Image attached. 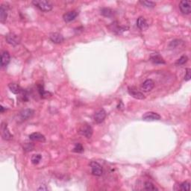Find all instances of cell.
<instances>
[{"label": "cell", "mask_w": 191, "mask_h": 191, "mask_svg": "<svg viewBox=\"0 0 191 191\" xmlns=\"http://www.w3.org/2000/svg\"><path fill=\"white\" fill-rule=\"evenodd\" d=\"M49 39L51 40V41H52V43L59 44V43H63L64 40V38L62 34H60V33L55 32V33H52V34L49 35Z\"/></svg>", "instance_id": "cell-9"}, {"label": "cell", "mask_w": 191, "mask_h": 191, "mask_svg": "<svg viewBox=\"0 0 191 191\" xmlns=\"http://www.w3.org/2000/svg\"><path fill=\"white\" fill-rule=\"evenodd\" d=\"M2 138L5 140H10L13 137L12 135L9 131L6 124L2 123Z\"/></svg>", "instance_id": "cell-11"}, {"label": "cell", "mask_w": 191, "mask_h": 191, "mask_svg": "<svg viewBox=\"0 0 191 191\" xmlns=\"http://www.w3.org/2000/svg\"><path fill=\"white\" fill-rule=\"evenodd\" d=\"M93 128H92L91 126H89V125L87 124L82 126L79 129V133L81 135L84 136V137H86L87 138H91L92 137V135H93Z\"/></svg>", "instance_id": "cell-4"}, {"label": "cell", "mask_w": 191, "mask_h": 191, "mask_svg": "<svg viewBox=\"0 0 191 191\" xmlns=\"http://www.w3.org/2000/svg\"><path fill=\"white\" fill-rule=\"evenodd\" d=\"M101 14L104 16H106V17H111V16H113V11L110 8H103L101 9Z\"/></svg>", "instance_id": "cell-20"}, {"label": "cell", "mask_w": 191, "mask_h": 191, "mask_svg": "<svg viewBox=\"0 0 191 191\" xmlns=\"http://www.w3.org/2000/svg\"><path fill=\"white\" fill-rule=\"evenodd\" d=\"M32 4L43 12L50 11L52 9V5L46 0H34L32 2Z\"/></svg>", "instance_id": "cell-1"}, {"label": "cell", "mask_w": 191, "mask_h": 191, "mask_svg": "<svg viewBox=\"0 0 191 191\" xmlns=\"http://www.w3.org/2000/svg\"><path fill=\"white\" fill-rule=\"evenodd\" d=\"M90 166L91 167L92 174H93V175L96 176H101L102 175L103 170H102V167L100 163L95 162V161H92V162L90 163Z\"/></svg>", "instance_id": "cell-2"}, {"label": "cell", "mask_w": 191, "mask_h": 191, "mask_svg": "<svg viewBox=\"0 0 191 191\" xmlns=\"http://www.w3.org/2000/svg\"><path fill=\"white\" fill-rule=\"evenodd\" d=\"M140 3L142 5H143L144 7L148 8H152L156 5L155 2L152 1H140Z\"/></svg>", "instance_id": "cell-21"}, {"label": "cell", "mask_w": 191, "mask_h": 191, "mask_svg": "<svg viewBox=\"0 0 191 191\" xmlns=\"http://www.w3.org/2000/svg\"><path fill=\"white\" fill-rule=\"evenodd\" d=\"M7 17H8V9L5 5H2L0 8V21L1 23H4L6 21Z\"/></svg>", "instance_id": "cell-17"}, {"label": "cell", "mask_w": 191, "mask_h": 191, "mask_svg": "<svg viewBox=\"0 0 191 191\" xmlns=\"http://www.w3.org/2000/svg\"><path fill=\"white\" fill-rule=\"evenodd\" d=\"M150 59L153 63L155 64H165L164 60L163 59V58L160 56L159 54H158V53H154V54H152L151 57H150Z\"/></svg>", "instance_id": "cell-18"}, {"label": "cell", "mask_w": 191, "mask_h": 191, "mask_svg": "<svg viewBox=\"0 0 191 191\" xmlns=\"http://www.w3.org/2000/svg\"><path fill=\"white\" fill-rule=\"evenodd\" d=\"M73 151L75 152H77V153H82V152L84 151V148L82 144H80V143H76L74 149H73Z\"/></svg>", "instance_id": "cell-26"}, {"label": "cell", "mask_w": 191, "mask_h": 191, "mask_svg": "<svg viewBox=\"0 0 191 191\" xmlns=\"http://www.w3.org/2000/svg\"><path fill=\"white\" fill-rule=\"evenodd\" d=\"M41 159H42L41 155H40V154H36V155H32L31 161H32V163L33 164H38V163H40V161H41Z\"/></svg>", "instance_id": "cell-22"}, {"label": "cell", "mask_w": 191, "mask_h": 191, "mask_svg": "<svg viewBox=\"0 0 191 191\" xmlns=\"http://www.w3.org/2000/svg\"><path fill=\"white\" fill-rule=\"evenodd\" d=\"M144 188L145 190H158L157 187H156L153 184L149 182V181H147V182L145 183Z\"/></svg>", "instance_id": "cell-23"}, {"label": "cell", "mask_w": 191, "mask_h": 191, "mask_svg": "<svg viewBox=\"0 0 191 191\" xmlns=\"http://www.w3.org/2000/svg\"><path fill=\"white\" fill-rule=\"evenodd\" d=\"M8 87L9 89H10V91H11L13 93H14V94H20V93H21L23 91L19 84L16 83H10L8 84Z\"/></svg>", "instance_id": "cell-16"}, {"label": "cell", "mask_w": 191, "mask_h": 191, "mask_svg": "<svg viewBox=\"0 0 191 191\" xmlns=\"http://www.w3.org/2000/svg\"><path fill=\"white\" fill-rule=\"evenodd\" d=\"M48 188L47 187H46L45 185H41L40 186V187H39V188L38 189V190H47Z\"/></svg>", "instance_id": "cell-29"}, {"label": "cell", "mask_w": 191, "mask_h": 191, "mask_svg": "<svg viewBox=\"0 0 191 191\" xmlns=\"http://www.w3.org/2000/svg\"><path fill=\"white\" fill-rule=\"evenodd\" d=\"M190 184L187 181H185L180 185V189L181 190H190Z\"/></svg>", "instance_id": "cell-27"}, {"label": "cell", "mask_w": 191, "mask_h": 191, "mask_svg": "<svg viewBox=\"0 0 191 191\" xmlns=\"http://www.w3.org/2000/svg\"><path fill=\"white\" fill-rule=\"evenodd\" d=\"M106 117V112L104 109H100V111H98L96 113L94 114V119L96 123H101L104 120Z\"/></svg>", "instance_id": "cell-7"}, {"label": "cell", "mask_w": 191, "mask_h": 191, "mask_svg": "<svg viewBox=\"0 0 191 191\" xmlns=\"http://www.w3.org/2000/svg\"><path fill=\"white\" fill-rule=\"evenodd\" d=\"M190 78H191V69L190 68H187L186 69V73H185L184 80L187 82V81L190 80Z\"/></svg>", "instance_id": "cell-28"}, {"label": "cell", "mask_w": 191, "mask_h": 191, "mask_svg": "<svg viewBox=\"0 0 191 191\" xmlns=\"http://www.w3.org/2000/svg\"><path fill=\"white\" fill-rule=\"evenodd\" d=\"M128 92L130 96H131L135 99H137V100H144L145 99V96L142 92L134 89L133 87H128Z\"/></svg>", "instance_id": "cell-8"}, {"label": "cell", "mask_w": 191, "mask_h": 191, "mask_svg": "<svg viewBox=\"0 0 191 191\" xmlns=\"http://www.w3.org/2000/svg\"><path fill=\"white\" fill-rule=\"evenodd\" d=\"M155 87V82L152 79H147L142 84V88L144 91L149 92L151 91Z\"/></svg>", "instance_id": "cell-13"}, {"label": "cell", "mask_w": 191, "mask_h": 191, "mask_svg": "<svg viewBox=\"0 0 191 191\" xmlns=\"http://www.w3.org/2000/svg\"><path fill=\"white\" fill-rule=\"evenodd\" d=\"M38 91H39L40 95L41 96V97H43V98H47V97L49 96L48 95H49L50 93H49V92H47L44 91L43 87L42 85H39L38 86Z\"/></svg>", "instance_id": "cell-24"}, {"label": "cell", "mask_w": 191, "mask_h": 191, "mask_svg": "<svg viewBox=\"0 0 191 191\" xmlns=\"http://www.w3.org/2000/svg\"><path fill=\"white\" fill-rule=\"evenodd\" d=\"M179 8L184 14H190L191 12V2L181 1L179 3Z\"/></svg>", "instance_id": "cell-3"}, {"label": "cell", "mask_w": 191, "mask_h": 191, "mask_svg": "<svg viewBox=\"0 0 191 191\" xmlns=\"http://www.w3.org/2000/svg\"><path fill=\"white\" fill-rule=\"evenodd\" d=\"M78 15V12L76 11H69L66 14H64L63 18L64 20L67 23H69V22L73 21L77 17V16Z\"/></svg>", "instance_id": "cell-10"}, {"label": "cell", "mask_w": 191, "mask_h": 191, "mask_svg": "<svg viewBox=\"0 0 191 191\" xmlns=\"http://www.w3.org/2000/svg\"><path fill=\"white\" fill-rule=\"evenodd\" d=\"M137 25L140 29H144L147 26V23L146 20H145L144 17L143 16H140V17L137 20Z\"/></svg>", "instance_id": "cell-19"}, {"label": "cell", "mask_w": 191, "mask_h": 191, "mask_svg": "<svg viewBox=\"0 0 191 191\" xmlns=\"http://www.w3.org/2000/svg\"><path fill=\"white\" fill-rule=\"evenodd\" d=\"M5 39H6L7 43L13 46L17 45L20 42L19 37L16 35V34H14V33H10V34H7V36L5 37Z\"/></svg>", "instance_id": "cell-5"}, {"label": "cell", "mask_w": 191, "mask_h": 191, "mask_svg": "<svg viewBox=\"0 0 191 191\" xmlns=\"http://www.w3.org/2000/svg\"><path fill=\"white\" fill-rule=\"evenodd\" d=\"M29 139L32 141H39V142H44L46 140L45 136L42 134L38 133V132H34V133L31 134L29 135Z\"/></svg>", "instance_id": "cell-14"}, {"label": "cell", "mask_w": 191, "mask_h": 191, "mask_svg": "<svg viewBox=\"0 0 191 191\" xmlns=\"http://www.w3.org/2000/svg\"><path fill=\"white\" fill-rule=\"evenodd\" d=\"M10 62V54L8 51H4L1 55V66L2 67H6Z\"/></svg>", "instance_id": "cell-12"}, {"label": "cell", "mask_w": 191, "mask_h": 191, "mask_svg": "<svg viewBox=\"0 0 191 191\" xmlns=\"http://www.w3.org/2000/svg\"><path fill=\"white\" fill-rule=\"evenodd\" d=\"M187 60H188L187 57L186 56H181V58L177 60V61H176L175 64L176 65H183V64H184L185 63H186V62L187 61Z\"/></svg>", "instance_id": "cell-25"}, {"label": "cell", "mask_w": 191, "mask_h": 191, "mask_svg": "<svg viewBox=\"0 0 191 191\" xmlns=\"http://www.w3.org/2000/svg\"><path fill=\"white\" fill-rule=\"evenodd\" d=\"M34 111L32 109H25L23 110V111L20 112V119H23V120H26L30 117H32L33 114H34Z\"/></svg>", "instance_id": "cell-15"}, {"label": "cell", "mask_w": 191, "mask_h": 191, "mask_svg": "<svg viewBox=\"0 0 191 191\" xmlns=\"http://www.w3.org/2000/svg\"><path fill=\"white\" fill-rule=\"evenodd\" d=\"M161 117L158 113H155V112H147L143 116V119L144 121H156L160 120Z\"/></svg>", "instance_id": "cell-6"}]
</instances>
